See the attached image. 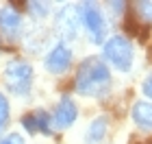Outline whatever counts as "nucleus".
Instances as JSON below:
<instances>
[{
	"instance_id": "obj_1",
	"label": "nucleus",
	"mask_w": 152,
	"mask_h": 144,
	"mask_svg": "<svg viewBox=\"0 0 152 144\" xmlns=\"http://www.w3.org/2000/svg\"><path fill=\"white\" fill-rule=\"evenodd\" d=\"M74 90L85 98H100L111 90V70L100 57H87L78 66L74 79Z\"/></svg>"
},
{
	"instance_id": "obj_2",
	"label": "nucleus",
	"mask_w": 152,
	"mask_h": 144,
	"mask_svg": "<svg viewBox=\"0 0 152 144\" xmlns=\"http://www.w3.org/2000/svg\"><path fill=\"white\" fill-rule=\"evenodd\" d=\"M102 59L107 64H111L115 70L120 72H128L133 68V59H135V50L128 37L124 35H113L104 42V50H102Z\"/></svg>"
},
{
	"instance_id": "obj_3",
	"label": "nucleus",
	"mask_w": 152,
	"mask_h": 144,
	"mask_svg": "<svg viewBox=\"0 0 152 144\" xmlns=\"http://www.w3.org/2000/svg\"><path fill=\"white\" fill-rule=\"evenodd\" d=\"M4 85L13 96H26L33 87V66L24 59H11L4 68Z\"/></svg>"
},
{
	"instance_id": "obj_4",
	"label": "nucleus",
	"mask_w": 152,
	"mask_h": 144,
	"mask_svg": "<svg viewBox=\"0 0 152 144\" xmlns=\"http://www.w3.org/2000/svg\"><path fill=\"white\" fill-rule=\"evenodd\" d=\"M76 9H78L80 26L89 35V42L91 44H102L107 39V20L102 16L100 7L94 4V2H83V4H76Z\"/></svg>"
},
{
	"instance_id": "obj_5",
	"label": "nucleus",
	"mask_w": 152,
	"mask_h": 144,
	"mask_svg": "<svg viewBox=\"0 0 152 144\" xmlns=\"http://www.w3.org/2000/svg\"><path fill=\"white\" fill-rule=\"evenodd\" d=\"M54 29L61 37L65 39H74L78 35V29H80V20H78V9L76 4H61L57 16H54Z\"/></svg>"
},
{
	"instance_id": "obj_6",
	"label": "nucleus",
	"mask_w": 152,
	"mask_h": 144,
	"mask_svg": "<svg viewBox=\"0 0 152 144\" xmlns=\"http://www.w3.org/2000/svg\"><path fill=\"white\" fill-rule=\"evenodd\" d=\"M72 59H74L72 48L67 46L63 39H61V42L54 44L50 50H48V55L44 57V68H46L50 74H63V72L70 70Z\"/></svg>"
},
{
	"instance_id": "obj_7",
	"label": "nucleus",
	"mask_w": 152,
	"mask_h": 144,
	"mask_svg": "<svg viewBox=\"0 0 152 144\" xmlns=\"http://www.w3.org/2000/svg\"><path fill=\"white\" fill-rule=\"evenodd\" d=\"M76 118H78V107H76V103L70 98V96H63L57 107H54L52 112V129H57V131H63V129H70Z\"/></svg>"
},
{
	"instance_id": "obj_8",
	"label": "nucleus",
	"mask_w": 152,
	"mask_h": 144,
	"mask_svg": "<svg viewBox=\"0 0 152 144\" xmlns=\"http://www.w3.org/2000/svg\"><path fill=\"white\" fill-rule=\"evenodd\" d=\"M24 31L22 13H20L13 4H7L0 9V33L7 39H18Z\"/></svg>"
},
{
	"instance_id": "obj_9",
	"label": "nucleus",
	"mask_w": 152,
	"mask_h": 144,
	"mask_svg": "<svg viewBox=\"0 0 152 144\" xmlns=\"http://www.w3.org/2000/svg\"><path fill=\"white\" fill-rule=\"evenodd\" d=\"M22 127L28 133L50 135L52 133V116H48V112H44V109H35V112L26 114L22 118Z\"/></svg>"
},
{
	"instance_id": "obj_10",
	"label": "nucleus",
	"mask_w": 152,
	"mask_h": 144,
	"mask_svg": "<svg viewBox=\"0 0 152 144\" xmlns=\"http://www.w3.org/2000/svg\"><path fill=\"white\" fill-rule=\"evenodd\" d=\"M130 118L141 131H152V100H135Z\"/></svg>"
},
{
	"instance_id": "obj_11",
	"label": "nucleus",
	"mask_w": 152,
	"mask_h": 144,
	"mask_svg": "<svg viewBox=\"0 0 152 144\" xmlns=\"http://www.w3.org/2000/svg\"><path fill=\"white\" fill-rule=\"evenodd\" d=\"M107 133H109V118L107 116H98V118H94L87 127L85 144H100L107 138Z\"/></svg>"
},
{
	"instance_id": "obj_12",
	"label": "nucleus",
	"mask_w": 152,
	"mask_h": 144,
	"mask_svg": "<svg viewBox=\"0 0 152 144\" xmlns=\"http://www.w3.org/2000/svg\"><path fill=\"white\" fill-rule=\"evenodd\" d=\"M26 9L31 11V16L35 20H44L48 13H50V4H48V2H28Z\"/></svg>"
},
{
	"instance_id": "obj_13",
	"label": "nucleus",
	"mask_w": 152,
	"mask_h": 144,
	"mask_svg": "<svg viewBox=\"0 0 152 144\" xmlns=\"http://www.w3.org/2000/svg\"><path fill=\"white\" fill-rule=\"evenodd\" d=\"M9 114H11V109H9V100H7V96L0 92V133L4 131V127H7V122H9Z\"/></svg>"
},
{
	"instance_id": "obj_14",
	"label": "nucleus",
	"mask_w": 152,
	"mask_h": 144,
	"mask_svg": "<svg viewBox=\"0 0 152 144\" xmlns=\"http://www.w3.org/2000/svg\"><path fill=\"white\" fill-rule=\"evenodd\" d=\"M135 11H137V18H141L143 22H152V2H137Z\"/></svg>"
},
{
	"instance_id": "obj_15",
	"label": "nucleus",
	"mask_w": 152,
	"mask_h": 144,
	"mask_svg": "<svg viewBox=\"0 0 152 144\" xmlns=\"http://www.w3.org/2000/svg\"><path fill=\"white\" fill-rule=\"evenodd\" d=\"M0 144H24V138L20 133H9L4 138H0Z\"/></svg>"
},
{
	"instance_id": "obj_16",
	"label": "nucleus",
	"mask_w": 152,
	"mask_h": 144,
	"mask_svg": "<svg viewBox=\"0 0 152 144\" xmlns=\"http://www.w3.org/2000/svg\"><path fill=\"white\" fill-rule=\"evenodd\" d=\"M141 90H143V94H146L148 98H152V74H148V77H146V81H143V85H141Z\"/></svg>"
},
{
	"instance_id": "obj_17",
	"label": "nucleus",
	"mask_w": 152,
	"mask_h": 144,
	"mask_svg": "<svg viewBox=\"0 0 152 144\" xmlns=\"http://www.w3.org/2000/svg\"><path fill=\"white\" fill-rule=\"evenodd\" d=\"M111 11H117V13H124V9H126V2H109L107 4Z\"/></svg>"
}]
</instances>
